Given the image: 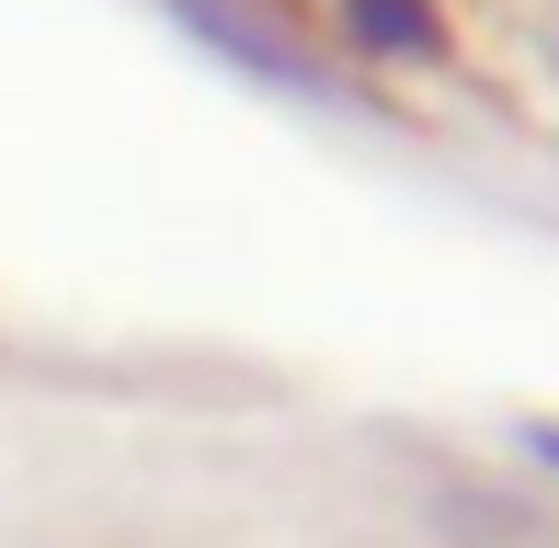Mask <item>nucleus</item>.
Segmentation results:
<instances>
[{"label":"nucleus","instance_id":"1","mask_svg":"<svg viewBox=\"0 0 559 548\" xmlns=\"http://www.w3.org/2000/svg\"><path fill=\"white\" fill-rule=\"evenodd\" d=\"M160 12L183 23L206 58H228L240 81H263V92H332V69H320L274 12H251V0H160Z\"/></svg>","mask_w":559,"mask_h":548},{"label":"nucleus","instance_id":"2","mask_svg":"<svg viewBox=\"0 0 559 548\" xmlns=\"http://www.w3.org/2000/svg\"><path fill=\"white\" fill-rule=\"evenodd\" d=\"M343 35L389 69H435L445 58V12L435 0H343Z\"/></svg>","mask_w":559,"mask_h":548},{"label":"nucleus","instance_id":"3","mask_svg":"<svg viewBox=\"0 0 559 548\" xmlns=\"http://www.w3.org/2000/svg\"><path fill=\"white\" fill-rule=\"evenodd\" d=\"M525 445H537V457H548V468H559V422H525Z\"/></svg>","mask_w":559,"mask_h":548}]
</instances>
